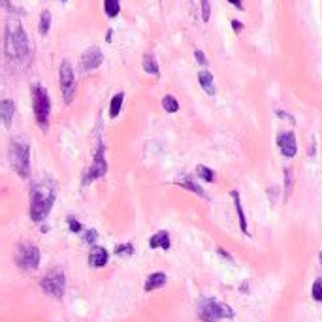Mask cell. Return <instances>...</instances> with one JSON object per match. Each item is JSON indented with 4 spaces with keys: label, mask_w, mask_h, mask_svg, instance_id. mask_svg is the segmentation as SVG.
<instances>
[{
    "label": "cell",
    "mask_w": 322,
    "mask_h": 322,
    "mask_svg": "<svg viewBox=\"0 0 322 322\" xmlns=\"http://www.w3.org/2000/svg\"><path fill=\"white\" fill-rule=\"evenodd\" d=\"M57 198V187H55V181L51 179H42L36 181L30 189V206L29 213L30 218L34 222H42L46 220L48 215L51 213V208L55 204Z\"/></svg>",
    "instance_id": "obj_1"
},
{
    "label": "cell",
    "mask_w": 322,
    "mask_h": 322,
    "mask_svg": "<svg viewBox=\"0 0 322 322\" xmlns=\"http://www.w3.org/2000/svg\"><path fill=\"white\" fill-rule=\"evenodd\" d=\"M6 57L10 58L11 62H17V64L29 62L30 44L17 19H10L6 25Z\"/></svg>",
    "instance_id": "obj_2"
},
{
    "label": "cell",
    "mask_w": 322,
    "mask_h": 322,
    "mask_svg": "<svg viewBox=\"0 0 322 322\" xmlns=\"http://www.w3.org/2000/svg\"><path fill=\"white\" fill-rule=\"evenodd\" d=\"M30 96H32V109L38 126L46 132L49 128V115H51V98L48 91L40 83H34L30 87Z\"/></svg>",
    "instance_id": "obj_3"
},
{
    "label": "cell",
    "mask_w": 322,
    "mask_h": 322,
    "mask_svg": "<svg viewBox=\"0 0 322 322\" xmlns=\"http://www.w3.org/2000/svg\"><path fill=\"white\" fill-rule=\"evenodd\" d=\"M198 317L204 322H218L234 319V309L215 298H202L198 302Z\"/></svg>",
    "instance_id": "obj_4"
},
{
    "label": "cell",
    "mask_w": 322,
    "mask_h": 322,
    "mask_svg": "<svg viewBox=\"0 0 322 322\" xmlns=\"http://www.w3.org/2000/svg\"><path fill=\"white\" fill-rule=\"evenodd\" d=\"M8 157H10V164L11 168L15 170V173L27 179L30 175V149L27 143L19 142V140H13L10 143V151H8Z\"/></svg>",
    "instance_id": "obj_5"
},
{
    "label": "cell",
    "mask_w": 322,
    "mask_h": 322,
    "mask_svg": "<svg viewBox=\"0 0 322 322\" xmlns=\"http://www.w3.org/2000/svg\"><path fill=\"white\" fill-rule=\"evenodd\" d=\"M40 286H42V290L48 294V296L55 298V300H60V298L64 296V290H66V277H64V271L58 269V268L49 269L48 273L42 277Z\"/></svg>",
    "instance_id": "obj_6"
},
{
    "label": "cell",
    "mask_w": 322,
    "mask_h": 322,
    "mask_svg": "<svg viewBox=\"0 0 322 322\" xmlns=\"http://www.w3.org/2000/svg\"><path fill=\"white\" fill-rule=\"evenodd\" d=\"M58 83H60V91H62V96H64V102L72 104V100L76 96V76H74L72 64L68 60H62V64L58 68Z\"/></svg>",
    "instance_id": "obj_7"
},
{
    "label": "cell",
    "mask_w": 322,
    "mask_h": 322,
    "mask_svg": "<svg viewBox=\"0 0 322 322\" xmlns=\"http://www.w3.org/2000/svg\"><path fill=\"white\" fill-rule=\"evenodd\" d=\"M15 262L25 271L36 269L40 266V249L34 243H21L15 255Z\"/></svg>",
    "instance_id": "obj_8"
},
{
    "label": "cell",
    "mask_w": 322,
    "mask_h": 322,
    "mask_svg": "<svg viewBox=\"0 0 322 322\" xmlns=\"http://www.w3.org/2000/svg\"><path fill=\"white\" fill-rule=\"evenodd\" d=\"M104 143L98 145V149L95 153V159L91 162V168L87 170V173L83 175V185H91L93 181H96L98 177H104L107 173V161H106V155H104Z\"/></svg>",
    "instance_id": "obj_9"
},
{
    "label": "cell",
    "mask_w": 322,
    "mask_h": 322,
    "mask_svg": "<svg viewBox=\"0 0 322 322\" xmlns=\"http://www.w3.org/2000/svg\"><path fill=\"white\" fill-rule=\"evenodd\" d=\"M102 62H104V53L100 51V48H96V46L85 49V53L81 55V70L83 72H93Z\"/></svg>",
    "instance_id": "obj_10"
},
{
    "label": "cell",
    "mask_w": 322,
    "mask_h": 322,
    "mask_svg": "<svg viewBox=\"0 0 322 322\" xmlns=\"http://www.w3.org/2000/svg\"><path fill=\"white\" fill-rule=\"evenodd\" d=\"M277 147H279V151L283 157L286 159H292L296 157V153H298V143H296V136L294 132H281L277 136Z\"/></svg>",
    "instance_id": "obj_11"
},
{
    "label": "cell",
    "mask_w": 322,
    "mask_h": 322,
    "mask_svg": "<svg viewBox=\"0 0 322 322\" xmlns=\"http://www.w3.org/2000/svg\"><path fill=\"white\" fill-rule=\"evenodd\" d=\"M109 260V255L104 247H93L89 253V266L91 268H104Z\"/></svg>",
    "instance_id": "obj_12"
},
{
    "label": "cell",
    "mask_w": 322,
    "mask_h": 322,
    "mask_svg": "<svg viewBox=\"0 0 322 322\" xmlns=\"http://www.w3.org/2000/svg\"><path fill=\"white\" fill-rule=\"evenodd\" d=\"M230 196L234 200V208L237 211V220H239V228H241V232L249 236V226H247V218H245V211H243V206H241V198H239V192L237 190H232L230 192Z\"/></svg>",
    "instance_id": "obj_13"
},
{
    "label": "cell",
    "mask_w": 322,
    "mask_h": 322,
    "mask_svg": "<svg viewBox=\"0 0 322 322\" xmlns=\"http://www.w3.org/2000/svg\"><path fill=\"white\" fill-rule=\"evenodd\" d=\"M171 245L170 241V234L166 232V230H159L157 234H153L149 237V247L151 249H164V251H168Z\"/></svg>",
    "instance_id": "obj_14"
},
{
    "label": "cell",
    "mask_w": 322,
    "mask_h": 322,
    "mask_svg": "<svg viewBox=\"0 0 322 322\" xmlns=\"http://www.w3.org/2000/svg\"><path fill=\"white\" fill-rule=\"evenodd\" d=\"M166 281H168V277H166V273H162V271H155V273H151L147 279H145V292H151V290H159V288H162L164 284H166Z\"/></svg>",
    "instance_id": "obj_15"
},
{
    "label": "cell",
    "mask_w": 322,
    "mask_h": 322,
    "mask_svg": "<svg viewBox=\"0 0 322 322\" xmlns=\"http://www.w3.org/2000/svg\"><path fill=\"white\" fill-rule=\"evenodd\" d=\"M13 115H15V104L11 102V100H2L0 102V117H2V121H4V126L6 128H10L11 126V121H13Z\"/></svg>",
    "instance_id": "obj_16"
},
{
    "label": "cell",
    "mask_w": 322,
    "mask_h": 322,
    "mask_svg": "<svg viewBox=\"0 0 322 322\" xmlns=\"http://www.w3.org/2000/svg\"><path fill=\"white\" fill-rule=\"evenodd\" d=\"M198 81H200V85H202V89L206 91V95L213 96L215 93H217V89H215V81H213V74H211V72H208V70L198 72Z\"/></svg>",
    "instance_id": "obj_17"
},
{
    "label": "cell",
    "mask_w": 322,
    "mask_h": 322,
    "mask_svg": "<svg viewBox=\"0 0 322 322\" xmlns=\"http://www.w3.org/2000/svg\"><path fill=\"white\" fill-rule=\"evenodd\" d=\"M175 185H179V187H185L187 190L194 192V194H198V196H202V198H208V196H206V190L202 189L198 183L192 179V177H189V175H183V177H179V179L175 181Z\"/></svg>",
    "instance_id": "obj_18"
},
{
    "label": "cell",
    "mask_w": 322,
    "mask_h": 322,
    "mask_svg": "<svg viewBox=\"0 0 322 322\" xmlns=\"http://www.w3.org/2000/svg\"><path fill=\"white\" fill-rule=\"evenodd\" d=\"M123 102H124V93H117V95H113L111 104H109V117H111V119H117V117H119L121 107H123Z\"/></svg>",
    "instance_id": "obj_19"
},
{
    "label": "cell",
    "mask_w": 322,
    "mask_h": 322,
    "mask_svg": "<svg viewBox=\"0 0 322 322\" xmlns=\"http://www.w3.org/2000/svg\"><path fill=\"white\" fill-rule=\"evenodd\" d=\"M143 70H145L147 74H151V76H159V74H161V70H159V62H157V58L153 57L151 53L143 55Z\"/></svg>",
    "instance_id": "obj_20"
},
{
    "label": "cell",
    "mask_w": 322,
    "mask_h": 322,
    "mask_svg": "<svg viewBox=\"0 0 322 322\" xmlns=\"http://www.w3.org/2000/svg\"><path fill=\"white\" fill-rule=\"evenodd\" d=\"M104 11L107 17H117L121 11V0H104Z\"/></svg>",
    "instance_id": "obj_21"
},
{
    "label": "cell",
    "mask_w": 322,
    "mask_h": 322,
    "mask_svg": "<svg viewBox=\"0 0 322 322\" xmlns=\"http://www.w3.org/2000/svg\"><path fill=\"white\" fill-rule=\"evenodd\" d=\"M51 29V11L49 10H44L40 13V25H38V30L42 36H46Z\"/></svg>",
    "instance_id": "obj_22"
},
{
    "label": "cell",
    "mask_w": 322,
    "mask_h": 322,
    "mask_svg": "<svg viewBox=\"0 0 322 322\" xmlns=\"http://www.w3.org/2000/svg\"><path fill=\"white\" fill-rule=\"evenodd\" d=\"M162 107H164L168 113H175V111H179V102H177L171 95H166L162 98Z\"/></svg>",
    "instance_id": "obj_23"
},
{
    "label": "cell",
    "mask_w": 322,
    "mask_h": 322,
    "mask_svg": "<svg viewBox=\"0 0 322 322\" xmlns=\"http://www.w3.org/2000/svg\"><path fill=\"white\" fill-rule=\"evenodd\" d=\"M196 175H198L202 181H208V183H213L215 181V171L208 168V166H198L196 168Z\"/></svg>",
    "instance_id": "obj_24"
},
{
    "label": "cell",
    "mask_w": 322,
    "mask_h": 322,
    "mask_svg": "<svg viewBox=\"0 0 322 322\" xmlns=\"http://www.w3.org/2000/svg\"><path fill=\"white\" fill-rule=\"evenodd\" d=\"M292 185H294L292 170H290V168H284V198L286 200H288V196L292 194Z\"/></svg>",
    "instance_id": "obj_25"
},
{
    "label": "cell",
    "mask_w": 322,
    "mask_h": 322,
    "mask_svg": "<svg viewBox=\"0 0 322 322\" xmlns=\"http://www.w3.org/2000/svg\"><path fill=\"white\" fill-rule=\"evenodd\" d=\"M311 296H313L315 302L322 303V277H317V279H315L313 288H311Z\"/></svg>",
    "instance_id": "obj_26"
},
{
    "label": "cell",
    "mask_w": 322,
    "mask_h": 322,
    "mask_svg": "<svg viewBox=\"0 0 322 322\" xmlns=\"http://www.w3.org/2000/svg\"><path fill=\"white\" fill-rule=\"evenodd\" d=\"M115 255L117 256H132L134 255V245L132 243H121L115 247Z\"/></svg>",
    "instance_id": "obj_27"
},
{
    "label": "cell",
    "mask_w": 322,
    "mask_h": 322,
    "mask_svg": "<svg viewBox=\"0 0 322 322\" xmlns=\"http://www.w3.org/2000/svg\"><path fill=\"white\" fill-rule=\"evenodd\" d=\"M68 228H70V232H74V234H81V232H83L81 222L74 217H68Z\"/></svg>",
    "instance_id": "obj_28"
},
{
    "label": "cell",
    "mask_w": 322,
    "mask_h": 322,
    "mask_svg": "<svg viewBox=\"0 0 322 322\" xmlns=\"http://www.w3.org/2000/svg\"><path fill=\"white\" fill-rule=\"evenodd\" d=\"M96 239H98V232H96L95 228H91V230H87L85 236H83V241L85 243H95Z\"/></svg>",
    "instance_id": "obj_29"
},
{
    "label": "cell",
    "mask_w": 322,
    "mask_h": 322,
    "mask_svg": "<svg viewBox=\"0 0 322 322\" xmlns=\"http://www.w3.org/2000/svg\"><path fill=\"white\" fill-rule=\"evenodd\" d=\"M211 15V6H209V0H202V19L209 21Z\"/></svg>",
    "instance_id": "obj_30"
},
{
    "label": "cell",
    "mask_w": 322,
    "mask_h": 322,
    "mask_svg": "<svg viewBox=\"0 0 322 322\" xmlns=\"http://www.w3.org/2000/svg\"><path fill=\"white\" fill-rule=\"evenodd\" d=\"M194 58H196V62H198V64H202V66H206V64H208V58H206V55H204V51H202V49H196V51H194Z\"/></svg>",
    "instance_id": "obj_31"
},
{
    "label": "cell",
    "mask_w": 322,
    "mask_h": 322,
    "mask_svg": "<svg viewBox=\"0 0 322 322\" xmlns=\"http://www.w3.org/2000/svg\"><path fill=\"white\" fill-rule=\"evenodd\" d=\"M277 117H281V119H286V121H288V123H290V124L296 123V119H294L292 115H290V113H286V111H281V109L277 111Z\"/></svg>",
    "instance_id": "obj_32"
},
{
    "label": "cell",
    "mask_w": 322,
    "mask_h": 322,
    "mask_svg": "<svg viewBox=\"0 0 322 322\" xmlns=\"http://www.w3.org/2000/svg\"><path fill=\"white\" fill-rule=\"evenodd\" d=\"M232 27H234V30H236V32H241V30H243V23H239L237 19H234V21H232Z\"/></svg>",
    "instance_id": "obj_33"
},
{
    "label": "cell",
    "mask_w": 322,
    "mask_h": 322,
    "mask_svg": "<svg viewBox=\"0 0 322 322\" xmlns=\"http://www.w3.org/2000/svg\"><path fill=\"white\" fill-rule=\"evenodd\" d=\"M228 2H230L232 6H236L237 10H241V8H243V0H228Z\"/></svg>",
    "instance_id": "obj_34"
},
{
    "label": "cell",
    "mask_w": 322,
    "mask_h": 322,
    "mask_svg": "<svg viewBox=\"0 0 322 322\" xmlns=\"http://www.w3.org/2000/svg\"><path fill=\"white\" fill-rule=\"evenodd\" d=\"M218 255H222V256H224V258H226V260H232V256L228 255V253H226V251H224V249H218Z\"/></svg>",
    "instance_id": "obj_35"
},
{
    "label": "cell",
    "mask_w": 322,
    "mask_h": 322,
    "mask_svg": "<svg viewBox=\"0 0 322 322\" xmlns=\"http://www.w3.org/2000/svg\"><path fill=\"white\" fill-rule=\"evenodd\" d=\"M319 260H321V266H322V251H321V255H319Z\"/></svg>",
    "instance_id": "obj_36"
},
{
    "label": "cell",
    "mask_w": 322,
    "mask_h": 322,
    "mask_svg": "<svg viewBox=\"0 0 322 322\" xmlns=\"http://www.w3.org/2000/svg\"><path fill=\"white\" fill-rule=\"evenodd\" d=\"M60 2H66V0H60Z\"/></svg>",
    "instance_id": "obj_37"
}]
</instances>
